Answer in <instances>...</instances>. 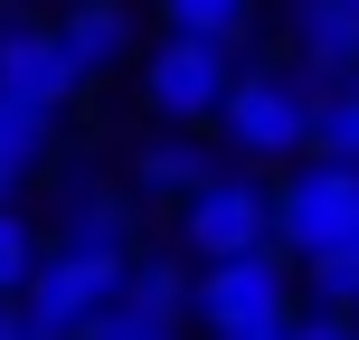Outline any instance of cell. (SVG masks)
<instances>
[{
  "label": "cell",
  "instance_id": "obj_4",
  "mask_svg": "<svg viewBox=\"0 0 359 340\" xmlns=\"http://www.w3.org/2000/svg\"><path fill=\"white\" fill-rule=\"evenodd\" d=\"M123 274H133V265H104V255L48 246V265H38V284L19 293V303H29V322L48 331V340H86L114 303H123Z\"/></svg>",
  "mask_w": 359,
  "mask_h": 340
},
{
  "label": "cell",
  "instance_id": "obj_13",
  "mask_svg": "<svg viewBox=\"0 0 359 340\" xmlns=\"http://www.w3.org/2000/svg\"><path fill=\"white\" fill-rule=\"evenodd\" d=\"M48 132H57V114H48V104H19V95H0V179H19V170L48 161Z\"/></svg>",
  "mask_w": 359,
  "mask_h": 340
},
{
  "label": "cell",
  "instance_id": "obj_21",
  "mask_svg": "<svg viewBox=\"0 0 359 340\" xmlns=\"http://www.w3.org/2000/svg\"><path fill=\"white\" fill-rule=\"evenodd\" d=\"M0 198H10V179H0Z\"/></svg>",
  "mask_w": 359,
  "mask_h": 340
},
{
  "label": "cell",
  "instance_id": "obj_7",
  "mask_svg": "<svg viewBox=\"0 0 359 340\" xmlns=\"http://www.w3.org/2000/svg\"><path fill=\"white\" fill-rule=\"evenodd\" d=\"M284 265H274V246L265 255H227V265H208L198 274V322H208L217 340L227 331H265V322H293L284 312Z\"/></svg>",
  "mask_w": 359,
  "mask_h": 340
},
{
  "label": "cell",
  "instance_id": "obj_17",
  "mask_svg": "<svg viewBox=\"0 0 359 340\" xmlns=\"http://www.w3.org/2000/svg\"><path fill=\"white\" fill-rule=\"evenodd\" d=\"M312 274V303L322 312H359V246L350 255H322V265H303Z\"/></svg>",
  "mask_w": 359,
  "mask_h": 340
},
{
  "label": "cell",
  "instance_id": "obj_16",
  "mask_svg": "<svg viewBox=\"0 0 359 340\" xmlns=\"http://www.w3.org/2000/svg\"><path fill=\"white\" fill-rule=\"evenodd\" d=\"M170 10V29H189V38H246V19H255V0H161Z\"/></svg>",
  "mask_w": 359,
  "mask_h": 340
},
{
  "label": "cell",
  "instance_id": "obj_6",
  "mask_svg": "<svg viewBox=\"0 0 359 340\" xmlns=\"http://www.w3.org/2000/svg\"><path fill=\"white\" fill-rule=\"evenodd\" d=\"M142 189H104L95 170H67L57 189V246L67 255H104V265H133V236H142Z\"/></svg>",
  "mask_w": 359,
  "mask_h": 340
},
{
  "label": "cell",
  "instance_id": "obj_14",
  "mask_svg": "<svg viewBox=\"0 0 359 340\" xmlns=\"http://www.w3.org/2000/svg\"><path fill=\"white\" fill-rule=\"evenodd\" d=\"M38 265H48V246H38V227L0 198V303H19V293L38 284Z\"/></svg>",
  "mask_w": 359,
  "mask_h": 340
},
{
  "label": "cell",
  "instance_id": "obj_1",
  "mask_svg": "<svg viewBox=\"0 0 359 340\" xmlns=\"http://www.w3.org/2000/svg\"><path fill=\"white\" fill-rule=\"evenodd\" d=\"M180 236H189L208 265H227V255H265V246H284V189H265V179H246V170H217L208 189L180 208Z\"/></svg>",
  "mask_w": 359,
  "mask_h": 340
},
{
  "label": "cell",
  "instance_id": "obj_3",
  "mask_svg": "<svg viewBox=\"0 0 359 340\" xmlns=\"http://www.w3.org/2000/svg\"><path fill=\"white\" fill-rule=\"evenodd\" d=\"M142 95H151V114H170V123H208V114H227V95H236V48L227 38L170 29L161 48H151V67H142Z\"/></svg>",
  "mask_w": 359,
  "mask_h": 340
},
{
  "label": "cell",
  "instance_id": "obj_19",
  "mask_svg": "<svg viewBox=\"0 0 359 340\" xmlns=\"http://www.w3.org/2000/svg\"><path fill=\"white\" fill-rule=\"evenodd\" d=\"M0 340H48V331L29 322V303H0Z\"/></svg>",
  "mask_w": 359,
  "mask_h": 340
},
{
  "label": "cell",
  "instance_id": "obj_10",
  "mask_svg": "<svg viewBox=\"0 0 359 340\" xmlns=\"http://www.w3.org/2000/svg\"><path fill=\"white\" fill-rule=\"evenodd\" d=\"M57 38H67V57H76L86 76H104L114 57L133 48V19H123V0H76V10L57 19Z\"/></svg>",
  "mask_w": 359,
  "mask_h": 340
},
{
  "label": "cell",
  "instance_id": "obj_15",
  "mask_svg": "<svg viewBox=\"0 0 359 340\" xmlns=\"http://www.w3.org/2000/svg\"><path fill=\"white\" fill-rule=\"evenodd\" d=\"M312 151H322V161H359V86H322V114H312Z\"/></svg>",
  "mask_w": 359,
  "mask_h": 340
},
{
  "label": "cell",
  "instance_id": "obj_12",
  "mask_svg": "<svg viewBox=\"0 0 359 340\" xmlns=\"http://www.w3.org/2000/svg\"><path fill=\"white\" fill-rule=\"evenodd\" d=\"M208 179H217V170L198 161V142H151L142 161H133V189H142L151 208H161V198H170V208H189V198L208 189Z\"/></svg>",
  "mask_w": 359,
  "mask_h": 340
},
{
  "label": "cell",
  "instance_id": "obj_22",
  "mask_svg": "<svg viewBox=\"0 0 359 340\" xmlns=\"http://www.w3.org/2000/svg\"><path fill=\"white\" fill-rule=\"evenodd\" d=\"M161 340H180V331H161Z\"/></svg>",
  "mask_w": 359,
  "mask_h": 340
},
{
  "label": "cell",
  "instance_id": "obj_2",
  "mask_svg": "<svg viewBox=\"0 0 359 340\" xmlns=\"http://www.w3.org/2000/svg\"><path fill=\"white\" fill-rule=\"evenodd\" d=\"M350 246H359V161H322L312 151L284 179V255L322 265V255H350Z\"/></svg>",
  "mask_w": 359,
  "mask_h": 340
},
{
  "label": "cell",
  "instance_id": "obj_11",
  "mask_svg": "<svg viewBox=\"0 0 359 340\" xmlns=\"http://www.w3.org/2000/svg\"><path fill=\"white\" fill-rule=\"evenodd\" d=\"M123 303H133V312H151L161 331H180V322L198 312V284L170 265V255H133V274H123Z\"/></svg>",
  "mask_w": 359,
  "mask_h": 340
},
{
  "label": "cell",
  "instance_id": "obj_5",
  "mask_svg": "<svg viewBox=\"0 0 359 340\" xmlns=\"http://www.w3.org/2000/svg\"><path fill=\"white\" fill-rule=\"evenodd\" d=\"M312 95L293 86V76H236V95H227V142L246 151V161H293V151H312Z\"/></svg>",
  "mask_w": 359,
  "mask_h": 340
},
{
  "label": "cell",
  "instance_id": "obj_18",
  "mask_svg": "<svg viewBox=\"0 0 359 340\" xmlns=\"http://www.w3.org/2000/svg\"><path fill=\"white\" fill-rule=\"evenodd\" d=\"M293 331H303V340H359V312H322V303H312Z\"/></svg>",
  "mask_w": 359,
  "mask_h": 340
},
{
  "label": "cell",
  "instance_id": "obj_9",
  "mask_svg": "<svg viewBox=\"0 0 359 340\" xmlns=\"http://www.w3.org/2000/svg\"><path fill=\"white\" fill-rule=\"evenodd\" d=\"M293 48L322 76H359V0H293Z\"/></svg>",
  "mask_w": 359,
  "mask_h": 340
},
{
  "label": "cell",
  "instance_id": "obj_8",
  "mask_svg": "<svg viewBox=\"0 0 359 340\" xmlns=\"http://www.w3.org/2000/svg\"><path fill=\"white\" fill-rule=\"evenodd\" d=\"M76 86H86V67L67 57V38H57V29H38V19H0V95L67 114Z\"/></svg>",
  "mask_w": 359,
  "mask_h": 340
},
{
  "label": "cell",
  "instance_id": "obj_20",
  "mask_svg": "<svg viewBox=\"0 0 359 340\" xmlns=\"http://www.w3.org/2000/svg\"><path fill=\"white\" fill-rule=\"evenodd\" d=\"M227 340H303L293 322H265V331H227Z\"/></svg>",
  "mask_w": 359,
  "mask_h": 340
}]
</instances>
